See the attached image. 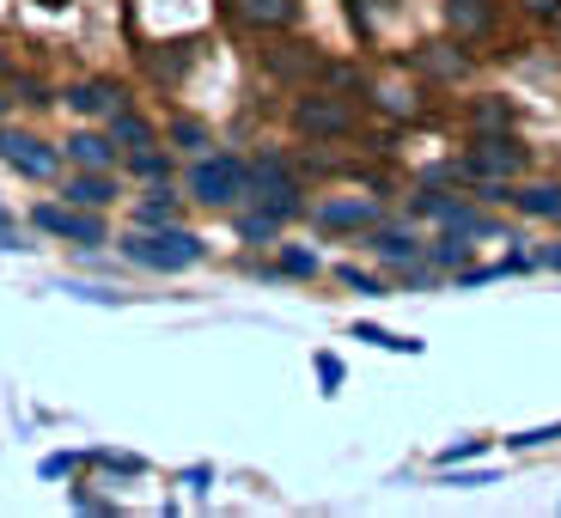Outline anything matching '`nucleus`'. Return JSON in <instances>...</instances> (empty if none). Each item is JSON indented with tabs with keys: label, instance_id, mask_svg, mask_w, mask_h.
<instances>
[{
	"label": "nucleus",
	"instance_id": "nucleus-2",
	"mask_svg": "<svg viewBox=\"0 0 561 518\" xmlns=\"http://www.w3.org/2000/svg\"><path fill=\"white\" fill-rule=\"evenodd\" d=\"M190 196H196V202H208V208H226V202H244V196H251V165H244V159H232V153L202 159V165L190 171Z\"/></svg>",
	"mask_w": 561,
	"mask_h": 518
},
{
	"label": "nucleus",
	"instance_id": "nucleus-9",
	"mask_svg": "<svg viewBox=\"0 0 561 518\" xmlns=\"http://www.w3.org/2000/svg\"><path fill=\"white\" fill-rule=\"evenodd\" d=\"M239 19L256 31H287L299 19V0H239Z\"/></svg>",
	"mask_w": 561,
	"mask_h": 518
},
{
	"label": "nucleus",
	"instance_id": "nucleus-24",
	"mask_svg": "<svg viewBox=\"0 0 561 518\" xmlns=\"http://www.w3.org/2000/svg\"><path fill=\"white\" fill-rule=\"evenodd\" d=\"M92 463H104V470H116V476H140V470H147V463L128 458V451H99Z\"/></svg>",
	"mask_w": 561,
	"mask_h": 518
},
{
	"label": "nucleus",
	"instance_id": "nucleus-1",
	"mask_svg": "<svg viewBox=\"0 0 561 518\" xmlns=\"http://www.w3.org/2000/svg\"><path fill=\"white\" fill-rule=\"evenodd\" d=\"M128 251V263H140V268H190V263H202V239L196 232H147V226H135V239L123 244Z\"/></svg>",
	"mask_w": 561,
	"mask_h": 518
},
{
	"label": "nucleus",
	"instance_id": "nucleus-31",
	"mask_svg": "<svg viewBox=\"0 0 561 518\" xmlns=\"http://www.w3.org/2000/svg\"><path fill=\"white\" fill-rule=\"evenodd\" d=\"M525 7H531L537 19H556V13H561V0H525Z\"/></svg>",
	"mask_w": 561,
	"mask_h": 518
},
{
	"label": "nucleus",
	"instance_id": "nucleus-11",
	"mask_svg": "<svg viewBox=\"0 0 561 518\" xmlns=\"http://www.w3.org/2000/svg\"><path fill=\"white\" fill-rule=\"evenodd\" d=\"M373 220H379L373 202H323L318 208V226H330V232H342V226H373Z\"/></svg>",
	"mask_w": 561,
	"mask_h": 518
},
{
	"label": "nucleus",
	"instance_id": "nucleus-17",
	"mask_svg": "<svg viewBox=\"0 0 561 518\" xmlns=\"http://www.w3.org/2000/svg\"><path fill=\"white\" fill-rule=\"evenodd\" d=\"M354 336L373 342V348H391V354H421V342H415V336H391V330H379V323H360Z\"/></svg>",
	"mask_w": 561,
	"mask_h": 518
},
{
	"label": "nucleus",
	"instance_id": "nucleus-5",
	"mask_svg": "<svg viewBox=\"0 0 561 518\" xmlns=\"http://www.w3.org/2000/svg\"><path fill=\"white\" fill-rule=\"evenodd\" d=\"M0 159L13 171H25V177H56V153L37 135H19V128H0Z\"/></svg>",
	"mask_w": 561,
	"mask_h": 518
},
{
	"label": "nucleus",
	"instance_id": "nucleus-34",
	"mask_svg": "<svg viewBox=\"0 0 561 518\" xmlns=\"http://www.w3.org/2000/svg\"><path fill=\"white\" fill-rule=\"evenodd\" d=\"M0 220H7V214H0Z\"/></svg>",
	"mask_w": 561,
	"mask_h": 518
},
{
	"label": "nucleus",
	"instance_id": "nucleus-16",
	"mask_svg": "<svg viewBox=\"0 0 561 518\" xmlns=\"http://www.w3.org/2000/svg\"><path fill=\"white\" fill-rule=\"evenodd\" d=\"M470 123H477V135H501V128L513 123V111H506V99H482L477 111H470Z\"/></svg>",
	"mask_w": 561,
	"mask_h": 518
},
{
	"label": "nucleus",
	"instance_id": "nucleus-3",
	"mask_svg": "<svg viewBox=\"0 0 561 518\" xmlns=\"http://www.w3.org/2000/svg\"><path fill=\"white\" fill-rule=\"evenodd\" d=\"M294 128L299 135H318V140H336L354 128V111L342 99H323V92H311V99L294 104Z\"/></svg>",
	"mask_w": 561,
	"mask_h": 518
},
{
	"label": "nucleus",
	"instance_id": "nucleus-21",
	"mask_svg": "<svg viewBox=\"0 0 561 518\" xmlns=\"http://www.w3.org/2000/svg\"><path fill=\"white\" fill-rule=\"evenodd\" d=\"M165 171H171V159H165V153H153V147H135V177L159 183Z\"/></svg>",
	"mask_w": 561,
	"mask_h": 518
},
{
	"label": "nucleus",
	"instance_id": "nucleus-12",
	"mask_svg": "<svg viewBox=\"0 0 561 518\" xmlns=\"http://www.w3.org/2000/svg\"><path fill=\"white\" fill-rule=\"evenodd\" d=\"M68 159H73V165L104 171V165H111V140H104V135H73L68 140Z\"/></svg>",
	"mask_w": 561,
	"mask_h": 518
},
{
	"label": "nucleus",
	"instance_id": "nucleus-28",
	"mask_svg": "<svg viewBox=\"0 0 561 518\" xmlns=\"http://www.w3.org/2000/svg\"><path fill=\"white\" fill-rule=\"evenodd\" d=\"M482 451V439H458V446H446L439 451V463H458V458H477Z\"/></svg>",
	"mask_w": 561,
	"mask_h": 518
},
{
	"label": "nucleus",
	"instance_id": "nucleus-27",
	"mask_svg": "<svg viewBox=\"0 0 561 518\" xmlns=\"http://www.w3.org/2000/svg\"><path fill=\"white\" fill-rule=\"evenodd\" d=\"M385 111H391V116H415V92H385Z\"/></svg>",
	"mask_w": 561,
	"mask_h": 518
},
{
	"label": "nucleus",
	"instance_id": "nucleus-6",
	"mask_svg": "<svg viewBox=\"0 0 561 518\" xmlns=\"http://www.w3.org/2000/svg\"><path fill=\"white\" fill-rule=\"evenodd\" d=\"M37 226H43V232H61V239H73V244H104V220H92V214L37 208Z\"/></svg>",
	"mask_w": 561,
	"mask_h": 518
},
{
	"label": "nucleus",
	"instance_id": "nucleus-8",
	"mask_svg": "<svg viewBox=\"0 0 561 518\" xmlns=\"http://www.w3.org/2000/svg\"><path fill=\"white\" fill-rule=\"evenodd\" d=\"M415 73H427V80H439V85H458L463 73H470V61H463L451 43H427V49H415Z\"/></svg>",
	"mask_w": 561,
	"mask_h": 518
},
{
	"label": "nucleus",
	"instance_id": "nucleus-29",
	"mask_svg": "<svg viewBox=\"0 0 561 518\" xmlns=\"http://www.w3.org/2000/svg\"><path fill=\"white\" fill-rule=\"evenodd\" d=\"M342 280H348L354 293H379V280H373V275H360V268H342Z\"/></svg>",
	"mask_w": 561,
	"mask_h": 518
},
{
	"label": "nucleus",
	"instance_id": "nucleus-32",
	"mask_svg": "<svg viewBox=\"0 0 561 518\" xmlns=\"http://www.w3.org/2000/svg\"><path fill=\"white\" fill-rule=\"evenodd\" d=\"M543 263H549V268H561V244H549V251H543Z\"/></svg>",
	"mask_w": 561,
	"mask_h": 518
},
{
	"label": "nucleus",
	"instance_id": "nucleus-26",
	"mask_svg": "<svg viewBox=\"0 0 561 518\" xmlns=\"http://www.w3.org/2000/svg\"><path fill=\"white\" fill-rule=\"evenodd\" d=\"M280 268H287V275H318V256L311 251H280Z\"/></svg>",
	"mask_w": 561,
	"mask_h": 518
},
{
	"label": "nucleus",
	"instance_id": "nucleus-19",
	"mask_svg": "<svg viewBox=\"0 0 561 518\" xmlns=\"http://www.w3.org/2000/svg\"><path fill=\"white\" fill-rule=\"evenodd\" d=\"M178 220V202L165 196V189H159L153 202H140V214H135V226H171Z\"/></svg>",
	"mask_w": 561,
	"mask_h": 518
},
{
	"label": "nucleus",
	"instance_id": "nucleus-33",
	"mask_svg": "<svg viewBox=\"0 0 561 518\" xmlns=\"http://www.w3.org/2000/svg\"><path fill=\"white\" fill-rule=\"evenodd\" d=\"M0 116H7V92H0Z\"/></svg>",
	"mask_w": 561,
	"mask_h": 518
},
{
	"label": "nucleus",
	"instance_id": "nucleus-10",
	"mask_svg": "<svg viewBox=\"0 0 561 518\" xmlns=\"http://www.w3.org/2000/svg\"><path fill=\"white\" fill-rule=\"evenodd\" d=\"M446 19H451V31H458V37H489L494 7H489V0H446Z\"/></svg>",
	"mask_w": 561,
	"mask_h": 518
},
{
	"label": "nucleus",
	"instance_id": "nucleus-4",
	"mask_svg": "<svg viewBox=\"0 0 561 518\" xmlns=\"http://www.w3.org/2000/svg\"><path fill=\"white\" fill-rule=\"evenodd\" d=\"M463 171H477V177H519V171H525V147H519V140H506V128H501V135H482L477 153L463 159Z\"/></svg>",
	"mask_w": 561,
	"mask_h": 518
},
{
	"label": "nucleus",
	"instance_id": "nucleus-20",
	"mask_svg": "<svg viewBox=\"0 0 561 518\" xmlns=\"http://www.w3.org/2000/svg\"><path fill=\"white\" fill-rule=\"evenodd\" d=\"M116 140H128V147H153V128L140 123V116L116 111Z\"/></svg>",
	"mask_w": 561,
	"mask_h": 518
},
{
	"label": "nucleus",
	"instance_id": "nucleus-25",
	"mask_svg": "<svg viewBox=\"0 0 561 518\" xmlns=\"http://www.w3.org/2000/svg\"><path fill=\"white\" fill-rule=\"evenodd\" d=\"M318 379H323V396H336V384H342V360H336V354H318Z\"/></svg>",
	"mask_w": 561,
	"mask_h": 518
},
{
	"label": "nucleus",
	"instance_id": "nucleus-22",
	"mask_svg": "<svg viewBox=\"0 0 561 518\" xmlns=\"http://www.w3.org/2000/svg\"><path fill=\"white\" fill-rule=\"evenodd\" d=\"M275 226H280V214H244L239 232L244 239H275Z\"/></svg>",
	"mask_w": 561,
	"mask_h": 518
},
{
	"label": "nucleus",
	"instance_id": "nucleus-23",
	"mask_svg": "<svg viewBox=\"0 0 561 518\" xmlns=\"http://www.w3.org/2000/svg\"><path fill=\"white\" fill-rule=\"evenodd\" d=\"M171 140L190 147V153H202V147H208V128H202V123H171Z\"/></svg>",
	"mask_w": 561,
	"mask_h": 518
},
{
	"label": "nucleus",
	"instance_id": "nucleus-18",
	"mask_svg": "<svg viewBox=\"0 0 561 518\" xmlns=\"http://www.w3.org/2000/svg\"><path fill=\"white\" fill-rule=\"evenodd\" d=\"M268 68H275V73H318V56H311L306 43H294V49H275Z\"/></svg>",
	"mask_w": 561,
	"mask_h": 518
},
{
	"label": "nucleus",
	"instance_id": "nucleus-30",
	"mask_svg": "<svg viewBox=\"0 0 561 518\" xmlns=\"http://www.w3.org/2000/svg\"><path fill=\"white\" fill-rule=\"evenodd\" d=\"M68 470H73V458H68V451H56V458L43 463V476H49V482H56V476H68Z\"/></svg>",
	"mask_w": 561,
	"mask_h": 518
},
{
	"label": "nucleus",
	"instance_id": "nucleus-7",
	"mask_svg": "<svg viewBox=\"0 0 561 518\" xmlns=\"http://www.w3.org/2000/svg\"><path fill=\"white\" fill-rule=\"evenodd\" d=\"M68 104L80 116H116V111H123V85H116V80H80L68 92Z\"/></svg>",
	"mask_w": 561,
	"mask_h": 518
},
{
	"label": "nucleus",
	"instance_id": "nucleus-15",
	"mask_svg": "<svg viewBox=\"0 0 561 518\" xmlns=\"http://www.w3.org/2000/svg\"><path fill=\"white\" fill-rule=\"evenodd\" d=\"M513 202H519L525 214H561V189H556V183H531V189H519Z\"/></svg>",
	"mask_w": 561,
	"mask_h": 518
},
{
	"label": "nucleus",
	"instance_id": "nucleus-14",
	"mask_svg": "<svg viewBox=\"0 0 561 518\" xmlns=\"http://www.w3.org/2000/svg\"><path fill=\"white\" fill-rule=\"evenodd\" d=\"M373 251L391 256V263H415L421 244H415V232H373Z\"/></svg>",
	"mask_w": 561,
	"mask_h": 518
},
{
	"label": "nucleus",
	"instance_id": "nucleus-13",
	"mask_svg": "<svg viewBox=\"0 0 561 518\" xmlns=\"http://www.w3.org/2000/svg\"><path fill=\"white\" fill-rule=\"evenodd\" d=\"M68 202L73 208H104V202H116V189H111V177H73Z\"/></svg>",
	"mask_w": 561,
	"mask_h": 518
}]
</instances>
